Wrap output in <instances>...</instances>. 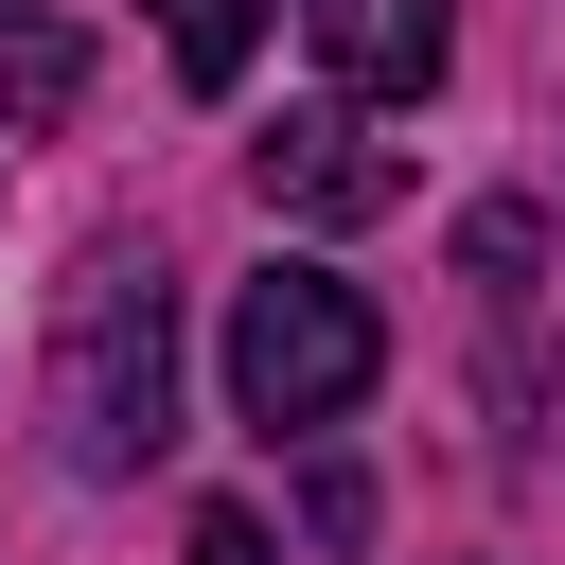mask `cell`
<instances>
[{
    "mask_svg": "<svg viewBox=\"0 0 565 565\" xmlns=\"http://www.w3.org/2000/svg\"><path fill=\"white\" fill-rule=\"evenodd\" d=\"M177 441V282L141 247H88L53 282V459L71 477H141Z\"/></svg>",
    "mask_w": 565,
    "mask_h": 565,
    "instance_id": "obj_1",
    "label": "cell"
},
{
    "mask_svg": "<svg viewBox=\"0 0 565 565\" xmlns=\"http://www.w3.org/2000/svg\"><path fill=\"white\" fill-rule=\"evenodd\" d=\"M371 371H388V318H371L335 265H265V282H230V406H247L265 441L371 406Z\"/></svg>",
    "mask_w": 565,
    "mask_h": 565,
    "instance_id": "obj_2",
    "label": "cell"
},
{
    "mask_svg": "<svg viewBox=\"0 0 565 565\" xmlns=\"http://www.w3.org/2000/svg\"><path fill=\"white\" fill-rule=\"evenodd\" d=\"M247 177H265V212H300V230H371V212H406V159L371 141V106H282V124L247 141Z\"/></svg>",
    "mask_w": 565,
    "mask_h": 565,
    "instance_id": "obj_3",
    "label": "cell"
},
{
    "mask_svg": "<svg viewBox=\"0 0 565 565\" xmlns=\"http://www.w3.org/2000/svg\"><path fill=\"white\" fill-rule=\"evenodd\" d=\"M300 18H318V71L353 106H424L441 53H459V0H300Z\"/></svg>",
    "mask_w": 565,
    "mask_h": 565,
    "instance_id": "obj_4",
    "label": "cell"
},
{
    "mask_svg": "<svg viewBox=\"0 0 565 565\" xmlns=\"http://www.w3.org/2000/svg\"><path fill=\"white\" fill-rule=\"evenodd\" d=\"M88 106V35L53 0H0V124H71Z\"/></svg>",
    "mask_w": 565,
    "mask_h": 565,
    "instance_id": "obj_5",
    "label": "cell"
},
{
    "mask_svg": "<svg viewBox=\"0 0 565 565\" xmlns=\"http://www.w3.org/2000/svg\"><path fill=\"white\" fill-rule=\"evenodd\" d=\"M159 53H177V88H247L265 0H159Z\"/></svg>",
    "mask_w": 565,
    "mask_h": 565,
    "instance_id": "obj_6",
    "label": "cell"
},
{
    "mask_svg": "<svg viewBox=\"0 0 565 565\" xmlns=\"http://www.w3.org/2000/svg\"><path fill=\"white\" fill-rule=\"evenodd\" d=\"M300 530H318V547H353V530H371V477H353V459H318V477H300Z\"/></svg>",
    "mask_w": 565,
    "mask_h": 565,
    "instance_id": "obj_7",
    "label": "cell"
},
{
    "mask_svg": "<svg viewBox=\"0 0 565 565\" xmlns=\"http://www.w3.org/2000/svg\"><path fill=\"white\" fill-rule=\"evenodd\" d=\"M530 247H547L530 212H477V230H459V265H477V282H530Z\"/></svg>",
    "mask_w": 565,
    "mask_h": 565,
    "instance_id": "obj_8",
    "label": "cell"
},
{
    "mask_svg": "<svg viewBox=\"0 0 565 565\" xmlns=\"http://www.w3.org/2000/svg\"><path fill=\"white\" fill-rule=\"evenodd\" d=\"M194 565H282V547H265V512H230V494H212V512H194Z\"/></svg>",
    "mask_w": 565,
    "mask_h": 565,
    "instance_id": "obj_9",
    "label": "cell"
}]
</instances>
